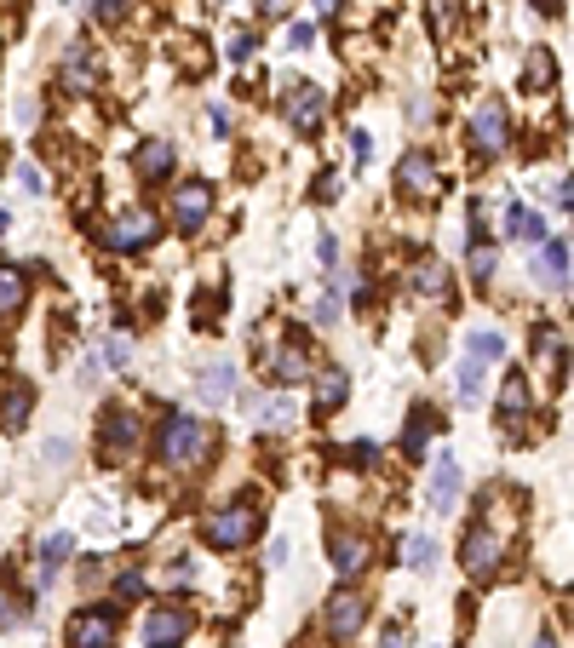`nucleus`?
Wrapping results in <instances>:
<instances>
[{
	"mask_svg": "<svg viewBox=\"0 0 574 648\" xmlns=\"http://www.w3.org/2000/svg\"><path fill=\"white\" fill-rule=\"evenodd\" d=\"M207 424H201L196 414H167L161 424V465H173V470H190L207 460Z\"/></svg>",
	"mask_w": 574,
	"mask_h": 648,
	"instance_id": "nucleus-1",
	"label": "nucleus"
},
{
	"mask_svg": "<svg viewBox=\"0 0 574 648\" xmlns=\"http://www.w3.org/2000/svg\"><path fill=\"white\" fill-rule=\"evenodd\" d=\"M201 534H207L213 551H241L259 534V511H253V505H219V511L201 523Z\"/></svg>",
	"mask_w": 574,
	"mask_h": 648,
	"instance_id": "nucleus-2",
	"label": "nucleus"
},
{
	"mask_svg": "<svg viewBox=\"0 0 574 648\" xmlns=\"http://www.w3.org/2000/svg\"><path fill=\"white\" fill-rule=\"evenodd\" d=\"M500 557H506V545H500V534H494L488 523L465 528L460 562H465V574H471V580H494V574H500Z\"/></svg>",
	"mask_w": 574,
	"mask_h": 648,
	"instance_id": "nucleus-3",
	"label": "nucleus"
},
{
	"mask_svg": "<svg viewBox=\"0 0 574 648\" xmlns=\"http://www.w3.org/2000/svg\"><path fill=\"white\" fill-rule=\"evenodd\" d=\"M396 189L408 201H437L442 196V178H437V161H431L425 150H408L396 161Z\"/></svg>",
	"mask_w": 574,
	"mask_h": 648,
	"instance_id": "nucleus-4",
	"label": "nucleus"
},
{
	"mask_svg": "<svg viewBox=\"0 0 574 648\" xmlns=\"http://www.w3.org/2000/svg\"><path fill=\"white\" fill-rule=\"evenodd\" d=\"M506 138H511L506 104H500V98H483V104H477V115H471V150H477V155H500Z\"/></svg>",
	"mask_w": 574,
	"mask_h": 648,
	"instance_id": "nucleus-5",
	"label": "nucleus"
},
{
	"mask_svg": "<svg viewBox=\"0 0 574 648\" xmlns=\"http://www.w3.org/2000/svg\"><path fill=\"white\" fill-rule=\"evenodd\" d=\"M362 620H368V597L362 591H333V603H328V637L333 643H351L356 631H362Z\"/></svg>",
	"mask_w": 574,
	"mask_h": 648,
	"instance_id": "nucleus-6",
	"label": "nucleus"
},
{
	"mask_svg": "<svg viewBox=\"0 0 574 648\" xmlns=\"http://www.w3.org/2000/svg\"><path fill=\"white\" fill-rule=\"evenodd\" d=\"M69 643L75 648H115V614L110 608H81L69 620Z\"/></svg>",
	"mask_w": 574,
	"mask_h": 648,
	"instance_id": "nucleus-7",
	"label": "nucleus"
},
{
	"mask_svg": "<svg viewBox=\"0 0 574 648\" xmlns=\"http://www.w3.org/2000/svg\"><path fill=\"white\" fill-rule=\"evenodd\" d=\"M322 115H328V92H322V87H293L287 92V121H293V132H299V138L316 132Z\"/></svg>",
	"mask_w": 574,
	"mask_h": 648,
	"instance_id": "nucleus-8",
	"label": "nucleus"
},
{
	"mask_svg": "<svg viewBox=\"0 0 574 648\" xmlns=\"http://www.w3.org/2000/svg\"><path fill=\"white\" fill-rule=\"evenodd\" d=\"M150 242H155V213H127V218H115V224L104 230V247L110 252H138Z\"/></svg>",
	"mask_w": 574,
	"mask_h": 648,
	"instance_id": "nucleus-9",
	"label": "nucleus"
},
{
	"mask_svg": "<svg viewBox=\"0 0 574 648\" xmlns=\"http://www.w3.org/2000/svg\"><path fill=\"white\" fill-rule=\"evenodd\" d=\"M207 213H213V184H178V196H173V218H178V230H201L207 224Z\"/></svg>",
	"mask_w": 574,
	"mask_h": 648,
	"instance_id": "nucleus-10",
	"label": "nucleus"
},
{
	"mask_svg": "<svg viewBox=\"0 0 574 648\" xmlns=\"http://www.w3.org/2000/svg\"><path fill=\"white\" fill-rule=\"evenodd\" d=\"M190 637V614L184 608H155L150 625H144V648H184Z\"/></svg>",
	"mask_w": 574,
	"mask_h": 648,
	"instance_id": "nucleus-11",
	"label": "nucleus"
},
{
	"mask_svg": "<svg viewBox=\"0 0 574 648\" xmlns=\"http://www.w3.org/2000/svg\"><path fill=\"white\" fill-rule=\"evenodd\" d=\"M132 442H138V414L110 407V419H104V453H110V460H127Z\"/></svg>",
	"mask_w": 574,
	"mask_h": 648,
	"instance_id": "nucleus-12",
	"label": "nucleus"
},
{
	"mask_svg": "<svg viewBox=\"0 0 574 648\" xmlns=\"http://www.w3.org/2000/svg\"><path fill=\"white\" fill-rule=\"evenodd\" d=\"M132 167H138V178H167L173 172V138H150V144H138V155H132Z\"/></svg>",
	"mask_w": 574,
	"mask_h": 648,
	"instance_id": "nucleus-13",
	"label": "nucleus"
},
{
	"mask_svg": "<svg viewBox=\"0 0 574 648\" xmlns=\"http://www.w3.org/2000/svg\"><path fill=\"white\" fill-rule=\"evenodd\" d=\"M523 419H529V385H523V373H511L500 390V424H511V436H523Z\"/></svg>",
	"mask_w": 574,
	"mask_h": 648,
	"instance_id": "nucleus-14",
	"label": "nucleus"
},
{
	"mask_svg": "<svg viewBox=\"0 0 574 648\" xmlns=\"http://www.w3.org/2000/svg\"><path fill=\"white\" fill-rule=\"evenodd\" d=\"M460 499V460H437L431 465V511H454Z\"/></svg>",
	"mask_w": 574,
	"mask_h": 648,
	"instance_id": "nucleus-15",
	"label": "nucleus"
},
{
	"mask_svg": "<svg viewBox=\"0 0 574 648\" xmlns=\"http://www.w3.org/2000/svg\"><path fill=\"white\" fill-rule=\"evenodd\" d=\"M345 397H351V373L345 368H322V379H316V419L322 414H339Z\"/></svg>",
	"mask_w": 574,
	"mask_h": 648,
	"instance_id": "nucleus-16",
	"label": "nucleus"
},
{
	"mask_svg": "<svg viewBox=\"0 0 574 648\" xmlns=\"http://www.w3.org/2000/svg\"><path fill=\"white\" fill-rule=\"evenodd\" d=\"M305 373H310V351H305L299 339H287L282 351L270 356V379H282V385H299Z\"/></svg>",
	"mask_w": 574,
	"mask_h": 648,
	"instance_id": "nucleus-17",
	"label": "nucleus"
},
{
	"mask_svg": "<svg viewBox=\"0 0 574 648\" xmlns=\"http://www.w3.org/2000/svg\"><path fill=\"white\" fill-rule=\"evenodd\" d=\"M92 75H98V63H92V46L75 41L69 58H64V87H69V92H92Z\"/></svg>",
	"mask_w": 574,
	"mask_h": 648,
	"instance_id": "nucleus-18",
	"label": "nucleus"
},
{
	"mask_svg": "<svg viewBox=\"0 0 574 648\" xmlns=\"http://www.w3.org/2000/svg\"><path fill=\"white\" fill-rule=\"evenodd\" d=\"M333 568H339V574H362V568H368V540H356V534H333Z\"/></svg>",
	"mask_w": 574,
	"mask_h": 648,
	"instance_id": "nucleus-19",
	"label": "nucleus"
},
{
	"mask_svg": "<svg viewBox=\"0 0 574 648\" xmlns=\"http://www.w3.org/2000/svg\"><path fill=\"white\" fill-rule=\"evenodd\" d=\"M431 431H437V414H431V407H414L408 431H402V453H408V460H420L425 442H431Z\"/></svg>",
	"mask_w": 574,
	"mask_h": 648,
	"instance_id": "nucleus-20",
	"label": "nucleus"
},
{
	"mask_svg": "<svg viewBox=\"0 0 574 648\" xmlns=\"http://www.w3.org/2000/svg\"><path fill=\"white\" fill-rule=\"evenodd\" d=\"M540 281H551V287H569V242H551V247H540Z\"/></svg>",
	"mask_w": 574,
	"mask_h": 648,
	"instance_id": "nucleus-21",
	"label": "nucleus"
},
{
	"mask_svg": "<svg viewBox=\"0 0 574 648\" xmlns=\"http://www.w3.org/2000/svg\"><path fill=\"white\" fill-rule=\"evenodd\" d=\"M29 407H35V390H29V385H12L6 402H0V424H6V431H23V424H29Z\"/></svg>",
	"mask_w": 574,
	"mask_h": 648,
	"instance_id": "nucleus-22",
	"label": "nucleus"
},
{
	"mask_svg": "<svg viewBox=\"0 0 574 648\" xmlns=\"http://www.w3.org/2000/svg\"><path fill=\"white\" fill-rule=\"evenodd\" d=\"M551 81H557V63H551L546 46H534V52H529V69H523V92H546Z\"/></svg>",
	"mask_w": 574,
	"mask_h": 648,
	"instance_id": "nucleus-23",
	"label": "nucleus"
},
{
	"mask_svg": "<svg viewBox=\"0 0 574 648\" xmlns=\"http://www.w3.org/2000/svg\"><path fill=\"white\" fill-rule=\"evenodd\" d=\"M230 390H236V373H230L224 361H213V368L201 373V397H207V402H224Z\"/></svg>",
	"mask_w": 574,
	"mask_h": 648,
	"instance_id": "nucleus-24",
	"label": "nucleus"
},
{
	"mask_svg": "<svg viewBox=\"0 0 574 648\" xmlns=\"http://www.w3.org/2000/svg\"><path fill=\"white\" fill-rule=\"evenodd\" d=\"M23 293H29V281H23V270H0V315L23 310Z\"/></svg>",
	"mask_w": 574,
	"mask_h": 648,
	"instance_id": "nucleus-25",
	"label": "nucleus"
},
{
	"mask_svg": "<svg viewBox=\"0 0 574 648\" xmlns=\"http://www.w3.org/2000/svg\"><path fill=\"white\" fill-rule=\"evenodd\" d=\"M506 235H517V242H540V235H546V224H540L529 207H511V213H506Z\"/></svg>",
	"mask_w": 574,
	"mask_h": 648,
	"instance_id": "nucleus-26",
	"label": "nucleus"
},
{
	"mask_svg": "<svg viewBox=\"0 0 574 648\" xmlns=\"http://www.w3.org/2000/svg\"><path fill=\"white\" fill-rule=\"evenodd\" d=\"M69 551H75V540H69V534H52V540H46V545H41V574H46V580H52V574H58V562H64V557H69Z\"/></svg>",
	"mask_w": 574,
	"mask_h": 648,
	"instance_id": "nucleus-27",
	"label": "nucleus"
},
{
	"mask_svg": "<svg viewBox=\"0 0 574 648\" xmlns=\"http://www.w3.org/2000/svg\"><path fill=\"white\" fill-rule=\"evenodd\" d=\"M414 281H420V293H448V270L437 259H420L414 264Z\"/></svg>",
	"mask_w": 574,
	"mask_h": 648,
	"instance_id": "nucleus-28",
	"label": "nucleus"
},
{
	"mask_svg": "<svg viewBox=\"0 0 574 648\" xmlns=\"http://www.w3.org/2000/svg\"><path fill=\"white\" fill-rule=\"evenodd\" d=\"M402 562H408V568H437V545H431L425 534H414V540L402 545Z\"/></svg>",
	"mask_w": 574,
	"mask_h": 648,
	"instance_id": "nucleus-29",
	"label": "nucleus"
},
{
	"mask_svg": "<svg viewBox=\"0 0 574 648\" xmlns=\"http://www.w3.org/2000/svg\"><path fill=\"white\" fill-rule=\"evenodd\" d=\"M460 397H465V402L483 397V356H471V361L460 368Z\"/></svg>",
	"mask_w": 574,
	"mask_h": 648,
	"instance_id": "nucleus-30",
	"label": "nucleus"
},
{
	"mask_svg": "<svg viewBox=\"0 0 574 648\" xmlns=\"http://www.w3.org/2000/svg\"><path fill=\"white\" fill-rule=\"evenodd\" d=\"M471 356H483V361L506 356V339H500V333H471Z\"/></svg>",
	"mask_w": 574,
	"mask_h": 648,
	"instance_id": "nucleus-31",
	"label": "nucleus"
},
{
	"mask_svg": "<svg viewBox=\"0 0 574 648\" xmlns=\"http://www.w3.org/2000/svg\"><path fill=\"white\" fill-rule=\"evenodd\" d=\"M178 63H184L190 75H207V52H201V41H184V46H178Z\"/></svg>",
	"mask_w": 574,
	"mask_h": 648,
	"instance_id": "nucleus-32",
	"label": "nucleus"
},
{
	"mask_svg": "<svg viewBox=\"0 0 574 648\" xmlns=\"http://www.w3.org/2000/svg\"><path fill=\"white\" fill-rule=\"evenodd\" d=\"M115 591L127 597V603H138V597H144L150 586H144V574H121V580H115Z\"/></svg>",
	"mask_w": 574,
	"mask_h": 648,
	"instance_id": "nucleus-33",
	"label": "nucleus"
},
{
	"mask_svg": "<svg viewBox=\"0 0 574 648\" xmlns=\"http://www.w3.org/2000/svg\"><path fill=\"white\" fill-rule=\"evenodd\" d=\"M471 276H477V281L494 276V252H488V247H471Z\"/></svg>",
	"mask_w": 574,
	"mask_h": 648,
	"instance_id": "nucleus-34",
	"label": "nucleus"
},
{
	"mask_svg": "<svg viewBox=\"0 0 574 648\" xmlns=\"http://www.w3.org/2000/svg\"><path fill=\"white\" fill-rule=\"evenodd\" d=\"M110 361H115V368H132V344L127 339H110Z\"/></svg>",
	"mask_w": 574,
	"mask_h": 648,
	"instance_id": "nucleus-35",
	"label": "nucleus"
},
{
	"mask_svg": "<svg viewBox=\"0 0 574 648\" xmlns=\"http://www.w3.org/2000/svg\"><path fill=\"white\" fill-rule=\"evenodd\" d=\"M287 414H293V407H287V402H265V407H259V419H265V424H282Z\"/></svg>",
	"mask_w": 574,
	"mask_h": 648,
	"instance_id": "nucleus-36",
	"label": "nucleus"
},
{
	"mask_svg": "<svg viewBox=\"0 0 574 648\" xmlns=\"http://www.w3.org/2000/svg\"><path fill=\"white\" fill-rule=\"evenodd\" d=\"M18 184L29 189V196H41V189H46V184H41V167H18Z\"/></svg>",
	"mask_w": 574,
	"mask_h": 648,
	"instance_id": "nucleus-37",
	"label": "nucleus"
},
{
	"mask_svg": "<svg viewBox=\"0 0 574 648\" xmlns=\"http://www.w3.org/2000/svg\"><path fill=\"white\" fill-rule=\"evenodd\" d=\"M46 460H52V465H69V442L52 436V442H46Z\"/></svg>",
	"mask_w": 574,
	"mask_h": 648,
	"instance_id": "nucleus-38",
	"label": "nucleus"
},
{
	"mask_svg": "<svg viewBox=\"0 0 574 648\" xmlns=\"http://www.w3.org/2000/svg\"><path fill=\"white\" fill-rule=\"evenodd\" d=\"M374 460H379L374 442H356V448H351V465H374Z\"/></svg>",
	"mask_w": 574,
	"mask_h": 648,
	"instance_id": "nucleus-39",
	"label": "nucleus"
},
{
	"mask_svg": "<svg viewBox=\"0 0 574 648\" xmlns=\"http://www.w3.org/2000/svg\"><path fill=\"white\" fill-rule=\"evenodd\" d=\"M287 41H293V52H305V46L316 41V29H310V23H293V35H287Z\"/></svg>",
	"mask_w": 574,
	"mask_h": 648,
	"instance_id": "nucleus-40",
	"label": "nucleus"
},
{
	"mask_svg": "<svg viewBox=\"0 0 574 648\" xmlns=\"http://www.w3.org/2000/svg\"><path fill=\"white\" fill-rule=\"evenodd\" d=\"M230 58H253V35H247V29H236V41H230Z\"/></svg>",
	"mask_w": 574,
	"mask_h": 648,
	"instance_id": "nucleus-41",
	"label": "nucleus"
},
{
	"mask_svg": "<svg viewBox=\"0 0 574 648\" xmlns=\"http://www.w3.org/2000/svg\"><path fill=\"white\" fill-rule=\"evenodd\" d=\"M121 12H127V0H98V18H104V23H115Z\"/></svg>",
	"mask_w": 574,
	"mask_h": 648,
	"instance_id": "nucleus-42",
	"label": "nucleus"
},
{
	"mask_svg": "<svg viewBox=\"0 0 574 648\" xmlns=\"http://www.w3.org/2000/svg\"><path fill=\"white\" fill-rule=\"evenodd\" d=\"M351 150H356V161H368V155H374V138H368V132H351Z\"/></svg>",
	"mask_w": 574,
	"mask_h": 648,
	"instance_id": "nucleus-43",
	"label": "nucleus"
},
{
	"mask_svg": "<svg viewBox=\"0 0 574 648\" xmlns=\"http://www.w3.org/2000/svg\"><path fill=\"white\" fill-rule=\"evenodd\" d=\"M333 315H339V293H328V298L316 305V322H333Z\"/></svg>",
	"mask_w": 574,
	"mask_h": 648,
	"instance_id": "nucleus-44",
	"label": "nucleus"
},
{
	"mask_svg": "<svg viewBox=\"0 0 574 648\" xmlns=\"http://www.w3.org/2000/svg\"><path fill=\"white\" fill-rule=\"evenodd\" d=\"M316 6H322V18H333V12L345 6V0H316Z\"/></svg>",
	"mask_w": 574,
	"mask_h": 648,
	"instance_id": "nucleus-45",
	"label": "nucleus"
},
{
	"mask_svg": "<svg viewBox=\"0 0 574 648\" xmlns=\"http://www.w3.org/2000/svg\"><path fill=\"white\" fill-rule=\"evenodd\" d=\"M534 6H540V12H563V0H534Z\"/></svg>",
	"mask_w": 574,
	"mask_h": 648,
	"instance_id": "nucleus-46",
	"label": "nucleus"
},
{
	"mask_svg": "<svg viewBox=\"0 0 574 648\" xmlns=\"http://www.w3.org/2000/svg\"><path fill=\"white\" fill-rule=\"evenodd\" d=\"M265 12H287V0H265Z\"/></svg>",
	"mask_w": 574,
	"mask_h": 648,
	"instance_id": "nucleus-47",
	"label": "nucleus"
},
{
	"mask_svg": "<svg viewBox=\"0 0 574 648\" xmlns=\"http://www.w3.org/2000/svg\"><path fill=\"white\" fill-rule=\"evenodd\" d=\"M6 620H12V608H6V603H0V625H6Z\"/></svg>",
	"mask_w": 574,
	"mask_h": 648,
	"instance_id": "nucleus-48",
	"label": "nucleus"
},
{
	"mask_svg": "<svg viewBox=\"0 0 574 648\" xmlns=\"http://www.w3.org/2000/svg\"><path fill=\"white\" fill-rule=\"evenodd\" d=\"M534 648H551V637H546V643H534Z\"/></svg>",
	"mask_w": 574,
	"mask_h": 648,
	"instance_id": "nucleus-49",
	"label": "nucleus"
}]
</instances>
